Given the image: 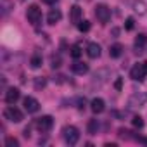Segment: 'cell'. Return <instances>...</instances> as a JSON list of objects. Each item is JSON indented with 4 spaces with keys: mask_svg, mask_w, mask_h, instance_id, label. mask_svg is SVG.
Listing matches in <instances>:
<instances>
[{
    "mask_svg": "<svg viewBox=\"0 0 147 147\" xmlns=\"http://www.w3.org/2000/svg\"><path fill=\"white\" fill-rule=\"evenodd\" d=\"M131 123H133V126H137V128H142V126H144V119H142L140 116H135V118L131 119Z\"/></svg>",
    "mask_w": 147,
    "mask_h": 147,
    "instance_id": "d4e9b609",
    "label": "cell"
},
{
    "mask_svg": "<svg viewBox=\"0 0 147 147\" xmlns=\"http://www.w3.org/2000/svg\"><path fill=\"white\" fill-rule=\"evenodd\" d=\"M42 2H43V4H47V5H54L57 0H42Z\"/></svg>",
    "mask_w": 147,
    "mask_h": 147,
    "instance_id": "f1b7e54d",
    "label": "cell"
},
{
    "mask_svg": "<svg viewBox=\"0 0 147 147\" xmlns=\"http://www.w3.org/2000/svg\"><path fill=\"white\" fill-rule=\"evenodd\" d=\"M62 137H64V140H66L67 145H76L78 140H80V130L76 126H71V125L64 126L62 128Z\"/></svg>",
    "mask_w": 147,
    "mask_h": 147,
    "instance_id": "6da1fadb",
    "label": "cell"
},
{
    "mask_svg": "<svg viewBox=\"0 0 147 147\" xmlns=\"http://www.w3.org/2000/svg\"><path fill=\"white\" fill-rule=\"evenodd\" d=\"M71 71L76 73V75H87V73H88V64H85V62H75V64H71Z\"/></svg>",
    "mask_w": 147,
    "mask_h": 147,
    "instance_id": "5bb4252c",
    "label": "cell"
},
{
    "mask_svg": "<svg viewBox=\"0 0 147 147\" xmlns=\"http://www.w3.org/2000/svg\"><path fill=\"white\" fill-rule=\"evenodd\" d=\"M82 14H83V11H82L80 5H73V7L69 9V19H71V23L78 24V23L82 21Z\"/></svg>",
    "mask_w": 147,
    "mask_h": 147,
    "instance_id": "9c48e42d",
    "label": "cell"
},
{
    "mask_svg": "<svg viewBox=\"0 0 147 147\" xmlns=\"http://www.w3.org/2000/svg\"><path fill=\"white\" fill-rule=\"evenodd\" d=\"M21 2H24V0H21Z\"/></svg>",
    "mask_w": 147,
    "mask_h": 147,
    "instance_id": "f546056e",
    "label": "cell"
},
{
    "mask_svg": "<svg viewBox=\"0 0 147 147\" xmlns=\"http://www.w3.org/2000/svg\"><path fill=\"white\" fill-rule=\"evenodd\" d=\"M23 106H24V111L30 113V114H33V113H36V111L40 109V102H38L35 97H26V99L23 100Z\"/></svg>",
    "mask_w": 147,
    "mask_h": 147,
    "instance_id": "ba28073f",
    "label": "cell"
},
{
    "mask_svg": "<svg viewBox=\"0 0 147 147\" xmlns=\"http://www.w3.org/2000/svg\"><path fill=\"white\" fill-rule=\"evenodd\" d=\"M87 54H88L90 59H99V57H100V45L95 43V42L88 43V47H87Z\"/></svg>",
    "mask_w": 147,
    "mask_h": 147,
    "instance_id": "30bf717a",
    "label": "cell"
},
{
    "mask_svg": "<svg viewBox=\"0 0 147 147\" xmlns=\"http://www.w3.org/2000/svg\"><path fill=\"white\" fill-rule=\"evenodd\" d=\"M121 54H123V45H121V43H114V45H111V49H109V55H111L113 59H118Z\"/></svg>",
    "mask_w": 147,
    "mask_h": 147,
    "instance_id": "e0dca14e",
    "label": "cell"
},
{
    "mask_svg": "<svg viewBox=\"0 0 147 147\" xmlns=\"http://www.w3.org/2000/svg\"><path fill=\"white\" fill-rule=\"evenodd\" d=\"M133 11L138 16H144L147 12V4L144 2V0H135V2H133Z\"/></svg>",
    "mask_w": 147,
    "mask_h": 147,
    "instance_id": "2e32d148",
    "label": "cell"
},
{
    "mask_svg": "<svg viewBox=\"0 0 147 147\" xmlns=\"http://www.w3.org/2000/svg\"><path fill=\"white\" fill-rule=\"evenodd\" d=\"M5 145H7V147H19V142H18V138H14V137H7V138H5Z\"/></svg>",
    "mask_w": 147,
    "mask_h": 147,
    "instance_id": "7402d4cb",
    "label": "cell"
},
{
    "mask_svg": "<svg viewBox=\"0 0 147 147\" xmlns=\"http://www.w3.org/2000/svg\"><path fill=\"white\" fill-rule=\"evenodd\" d=\"M90 107H92V111H94L95 114H100V113H104V109H106V102H104L100 97H95V99L90 102Z\"/></svg>",
    "mask_w": 147,
    "mask_h": 147,
    "instance_id": "8fae6325",
    "label": "cell"
},
{
    "mask_svg": "<svg viewBox=\"0 0 147 147\" xmlns=\"http://www.w3.org/2000/svg\"><path fill=\"white\" fill-rule=\"evenodd\" d=\"M130 76L135 82H142L147 76V62H138L130 69Z\"/></svg>",
    "mask_w": 147,
    "mask_h": 147,
    "instance_id": "7a4b0ae2",
    "label": "cell"
},
{
    "mask_svg": "<svg viewBox=\"0 0 147 147\" xmlns=\"http://www.w3.org/2000/svg\"><path fill=\"white\" fill-rule=\"evenodd\" d=\"M114 87H116V90H121V87H123V80H121V78H118V80H116V83H114Z\"/></svg>",
    "mask_w": 147,
    "mask_h": 147,
    "instance_id": "83f0119b",
    "label": "cell"
},
{
    "mask_svg": "<svg viewBox=\"0 0 147 147\" xmlns=\"http://www.w3.org/2000/svg\"><path fill=\"white\" fill-rule=\"evenodd\" d=\"M87 130H88L90 135H95L97 130H99V121H97V119H90L88 125H87Z\"/></svg>",
    "mask_w": 147,
    "mask_h": 147,
    "instance_id": "ac0fdd59",
    "label": "cell"
},
{
    "mask_svg": "<svg viewBox=\"0 0 147 147\" xmlns=\"http://www.w3.org/2000/svg\"><path fill=\"white\" fill-rule=\"evenodd\" d=\"M69 54H71V57H73V59H78V57L82 55V49H80V45H73Z\"/></svg>",
    "mask_w": 147,
    "mask_h": 147,
    "instance_id": "d6986e66",
    "label": "cell"
},
{
    "mask_svg": "<svg viewBox=\"0 0 147 147\" xmlns=\"http://www.w3.org/2000/svg\"><path fill=\"white\" fill-rule=\"evenodd\" d=\"M76 26H78V30H80L82 33H85V31H88V30H90V21H87V19H85V21H80Z\"/></svg>",
    "mask_w": 147,
    "mask_h": 147,
    "instance_id": "ffe728a7",
    "label": "cell"
},
{
    "mask_svg": "<svg viewBox=\"0 0 147 147\" xmlns=\"http://www.w3.org/2000/svg\"><path fill=\"white\" fill-rule=\"evenodd\" d=\"M26 18H28V21L33 24V26H36L40 21H42V9L38 7V5H30L28 9H26Z\"/></svg>",
    "mask_w": 147,
    "mask_h": 147,
    "instance_id": "277c9868",
    "label": "cell"
},
{
    "mask_svg": "<svg viewBox=\"0 0 147 147\" xmlns=\"http://www.w3.org/2000/svg\"><path fill=\"white\" fill-rule=\"evenodd\" d=\"M147 104V92H137L128 99V107L135 109V107H142Z\"/></svg>",
    "mask_w": 147,
    "mask_h": 147,
    "instance_id": "5b68a950",
    "label": "cell"
},
{
    "mask_svg": "<svg viewBox=\"0 0 147 147\" xmlns=\"http://www.w3.org/2000/svg\"><path fill=\"white\" fill-rule=\"evenodd\" d=\"M45 85H47V80L45 78H42V76L35 78V88H43Z\"/></svg>",
    "mask_w": 147,
    "mask_h": 147,
    "instance_id": "603a6c76",
    "label": "cell"
},
{
    "mask_svg": "<svg viewBox=\"0 0 147 147\" xmlns=\"http://www.w3.org/2000/svg\"><path fill=\"white\" fill-rule=\"evenodd\" d=\"M145 43H147V36H145L144 33H138V35L135 36V43H133V45H135V52L140 54L142 49L145 47Z\"/></svg>",
    "mask_w": 147,
    "mask_h": 147,
    "instance_id": "4fadbf2b",
    "label": "cell"
},
{
    "mask_svg": "<svg viewBox=\"0 0 147 147\" xmlns=\"http://www.w3.org/2000/svg\"><path fill=\"white\" fill-rule=\"evenodd\" d=\"M61 66V57L59 55H54L52 57V67H59Z\"/></svg>",
    "mask_w": 147,
    "mask_h": 147,
    "instance_id": "4316f807",
    "label": "cell"
},
{
    "mask_svg": "<svg viewBox=\"0 0 147 147\" xmlns=\"http://www.w3.org/2000/svg\"><path fill=\"white\" fill-rule=\"evenodd\" d=\"M35 126L42 131V133H45V131H49V130H52V126H54V118L52 116H42V118H38L36 121H35Z\"/></svg>",
    "mask_w": 147,
    "mask_h": 147,
    "instance_id": "52a82bcc",
    "label": "cell"
},
{
    "mask_svg": "<svg viewBox=\"0 0 147 147\" xmlns=\"http://www.w3.org/2000/svg\"><path fill=\"white\" fill-rule=\"evenodd\" d=\"M133 24H135V21H133V18H126V21H125V28L130 31V30H133Z\"/></svg>",
    "mask_w": 147,
    "mask_h": 147,
    "instance_id": "484cf974",
    "label": "cell"
},
{
    "mask_svg": "<svg viewBox=\"0 0 147 147\" xmlns=\"http://www.w3.org/2000/svg\"><path fill=\"white\" fill-rule=\"evenodd\" d=\"M95 18H97L102 24H106V23L111 19V9H109L106 4H97V5H95Z\"/></svg>",
    "mask_w": 147,
    "mask_h": 147,
    "instance_id": "8992f818",
    "label": "cell"
},
{
    "mask_svg": "<svg viewBox=\"0 0 147 147\" xmlns=\"http://www.w3.org/2000/svg\"><path fill=\"white\" fill-rule=\"evenodd\" d=\"M19 95H21L19 90L12 87V88H9V90L5 92V102H7V104H16L18 99H19Z\"/></svg>",
    "mask_w": 147,
    "mask_h": 147,
    "instance_id": "7c38bea8",
    "label": "cell"
},
{
    "mask_svg": "<svg viewBox=\"0 0 147 147\" xmlns=\"http://www.w3.org/2000/svg\"><path fill=\"white\" fill-rule=\"evenodd\" d=\"M4 118L9 119V121H12V123H21V121L24 119L23 111H19V109L14 107L12 104H11L9 107H5V111H4Z\"/></svg>",
    "mask_w": 147,
    "mask_h": 147,
    "instance_id": "3957f363",
    "label": "cell"
},
{
    "mask_svg": "<svg viewBox=\"0 0 147 147\" xmlns=\"http://www.w3.org/2000/svg\"><path fill=\"white\" fill-rule=\"evenodd\" d=\"M61 18H62L61 11H59V9H52V11L49 12V16H47V23H49V24H57V23L61 21Z\"/></svg>",
    "mask_w": 147,
    "mask_h": 147,
    "instance_id": "9a60e30c",
    "label": "cell"
},
{
    "mask_svg": "<svg viewBox=\"0 0 147 147\" xmlns=\"http://www.w3.org/2000/svg\"><path fill=\"white\" fill-rule=\"evenodd\" d=\"M30 64H31V67H40L42 66V57L40 55H33L31 61H30Z\"/></svg>",
    "mask_w": 147,
    "mask_h": 147,
    "instance_id": "44dd1931",
    "label": "cell"
},
{
    "mask_svg": "<svg viewBox=\"0 0 147 147\" xmlns=\"http://www.w3.org/2000/svg\"><path fill=\"white\" fill-rule=\"evenodd\" d=\"M130 133H131V131H128V130H125V128H119V130H118V135H119L121 138H133Z\"/></svg>",
    "mask_w": 147,
    "mask_h": 147,
    "instance_id": "cb8c5ba5",
    "label": "cell"
}]
</instances>
